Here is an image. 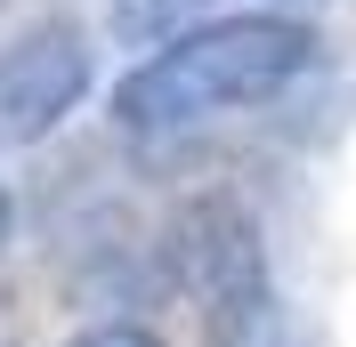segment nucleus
I'll return each mask as SVG.
<instances>
[{
	"label": "nucleus",
	"mask_w": 356,
	"mask_h": 347,
	"mask_svg": "<svg viewBox=\"0 0 356 347\" xmlns=\"http://www.w3.org/2000/svg\"><path fill=\"white\" fill-rule=\"evenodd\" d=\"M202 17V0H113V41H130V49H170L186 41Z\"/></svg>",
	"instance_id": "20e7f679"
},
{
	"label": "nucleus",
	"mask_w": 356,
	"mask_h": 347,
	"mask_svg": "<svg viewBox=\"0 0 356 347\" xmlns=\"http://www.w3.org/2000/svg\"><path fill=\"white\" fill-rule=\"evenodd\" d=\"M308 65H316V33L291 17L195 24L186 41L154 49L146 65H130L113 81V121L130 137H170V130H195V121H219L235 105L284 97Z\"/></svg>",
	"instance_id": "f257e3e1"
},
{
	"label": "nucleus",
	"mask_w": 356,
	"mask_h": 347,
	"mask_svg": "<svg viewBox=\"0 0 356 347\" xmlns=\"http://www.w3.org/2000/svg\"><path fill=\"white\" fill-rule=\"evenodd\" d=\"M8 242H17V194L0 186V259H8Z\"/></svg>",
	"instance_id": "423d86ee"
},
{
	"label": "nucleus",
	"mask_w": 356,
	"mask_h": 347,
	"mask_svg": "<svg viewBox=\"0 0 356 347\" xmlns=\"http://www.w3.org/2000/svg\"><path fill=\"white\" fill-rule=\"evenodd\" d=\"M65 347H162V331H146V323H89Z\"/></svg>",
	"instance_id": "39448f33"
},
{
	"label": "nucleus",
	"mask_w": 356,
	"mask_h": 347,
	"mask_svg": "<svg viewBox=\"0 0 356 347\" xmlns=\"http://www.w3.org/2000/svg\"><path fill=\"white\" fill-rule=\"evenodd\" d=\"M162 282H178V291L202 307V323L227 315V307H243V299H259V291H275L259 218H251L235 194L178 202L170 226H162Z\"/></svg>",
	"instance_id": "f03ea898"
},
{
	"label": "nucleus",
	"mask_w": 356,
	"mask_h": 347,
	"mask_svg": "<svg viewBox=\"0 0 356 347\" xmlns=\"http://www.w3.org/2000/svg\"><path fill=\"white\" fill-rule=\"evenodd\" d=\"M97 57H89L81 24H33L0 49V153L41 146L49 130H65V113L89 97Z\"/></svg>",
	"instance_id": "7ed1b4c3"
}]
</instances>
